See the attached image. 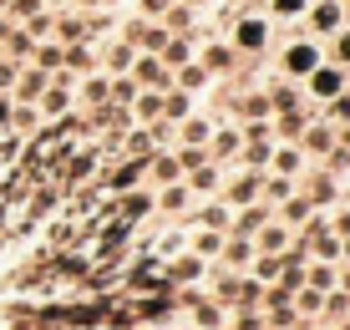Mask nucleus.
Here are the masks:
<instances>
[{"mask_svg":"<svg viewBox=\"0 0 350 330\" xmlns=\"http://www.w3.org/2000/svg\"><path fill=\"white\" fill-rule=\"evenodd\" d=\"M239 46H244V51H259L264 46V21H239Z\"/></svg>","mask_w":350,"mask_h":330,"instance_id":"f257e3e1","label":"nucleus"},{"mask_svg":"<svg viewBox=\"0 0 350 330\" xmlns=\"http://www.w3.org/2000/svg\"><path fill=\"white\" fill-rule=\"evenodd\" d=\"M315 26L320 31H335V26H340V5H320L315 10Z\"/></svg>","mask_w":350,"mask_h":330,"instance_id":"f03ea898","label":"nucleus"},{"mask_svg":"<svg viewBox=\"0 0 350 330\" xmlns=\"http://www.w3.org/2000/svg\"><path fill=\"white\" fill-rule=\"evenodd\" d=\"M315 92H320V97L340 92V71H315Z\"/></svg>","mask_w":350,"mask_h":330,"instance_id":"7ed1b4c3","label":"nucleus"},{"mask_svg":"<svg viewBox=\"0 0 350 330\" xmlns=\"http://www.w3.org/2000/svg\"><path fill=\"white\" fill-rule=\"evenodd\" d=\"M289 66H295V71H310V66H315V51H310V46H295V51H289Z\"/></svg>","mask_w":350,"mask_h":330,"instance_id":"20e7f679","label":"nucleus"},{"mask_svg":"<svg viewBox=\"0 0 350 330\" xmlns=\"http://www.w3.org/2000/svg\"><path fill=\"white\" fill-rule=\"evenodd\" d=\"M305 10V0H274V16H299Z\"/></svg>","mask_w":350,"mask_h":330,"instance_id":"39448f33","label":"nucleus"},{"mask_svg":"<svg viewBox=\"0 0 350 330\" xmlns=\"http://www.w3.org/2000/svg\"><path fill=\"white\" fill-rule=\"evenodd\" d=\"M36 61H41V71H46V66H56V61H62V51H56V46H46V51L36 56Z\"/></svg>","mask_w":350,"mask_h":330,"instance_id":"423d86ee","label":"nucleus"},{"mask_svg":"<svg viewBox=\"0 0 350 330\" xmlns=\"http://www.w3.org/2000/svg\"><path fill=\"white\" fill-rule=\"evenodd\" d=\"M41 10V0H16V16H36Z\"/></svg>","mask_w":350,"mask_h":330,"instance_id":"0eeeda50","label":"nucleus"},{"mask_svg":"<svg viewBox=\"0 0 350 330\" xmlns=\"http://www.w3.org/2000/svg\"><path fill=\"white\" fill-rule=\"evenodd\" d=\"M5 81H16V66H0V87H5Z\"/></svg>","mask_w":350,"mask_h":330,"instance_id":"6e6552de","label":"nucleus"},{"mask_svg":"<svg viewBox=\"0 0 350 330\" xmlns=\"http://www.w3.org/2000/svg\"><path fill=\"white\" fill-rule=\"evenodd\" d=\"M142 5H148L152 16H158V10H167V0H142Z\"/></svg>","mask_w":350,"mask_h":330,"instance_id":"1a4fd4ad","label":"nucleus"},{"mask_svg":"<svg viewBox=\"0 0 350 330\" xmlns=\"http://www.w3.org/2000/svg\"><path fill=\"white\" fill-rule=\"evenodd\" d=\"M340 56H345V61H350V31H345V36H340Z\"/></svg>","mask_w":350,"mask_h":330,"instance_id":"9d476101","label":"nucleus"},{"mask_svg":"<svg viewBox=\"0 0 350 330\" xmlns=\"http://www.w3.org/2000/svg\"><path fill=\"white\" fill-rule=\"evenodd\" d=\"M5 117H10V112H5V107H0V127H5Z\"/></svg>","mask_w":350,"mask_h":330,"instance_id":"9b49d317","label":"nucleus"},{"mask_svg":"<svg viewBox=\"0 0 350 330\" xmlns=\"http://www.w3.org/2000/svg\"><path fill=\"white\" fill-rule=\"evenodd\" d=\"M81 5H102V0H81Z\"/></svg>","mask_w":350,"mask_h":330,"instance_id":"f8f14e48","label":"nucleus"},{"mask_svg":"<svg viewBox=\"0 0 350 330\" xmlns=\"http://www.w3.org/2000/svg\"><path fill=\"white\" fill-rule=\"evenodd\" d=\"M0 10H5V0H0Z\"/></svg>","mask_w":350,"mask_h":330,"instance_id":"ddd939ff","label":"nucleus"}]
</instances>
